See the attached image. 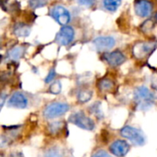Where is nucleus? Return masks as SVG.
<instances>
[{
	"label": "nucleus",
	"mask_w": 157,
	"mask_h": 157,
	"mask_svg": "<svg viewBox=\"0 0 157 157\" xmlns=\"http://www.w3.org/2000/svg\"><path fill=\"white\" fill-rule=\"evenodd\" d=\"M155 87H156V89H157V81H156V84H155Z\"/></svg>",
	"instance_id": "25"
},
{
	"label": "nucleus",
	"mask_w": 157,
	"mask_h": 157,
	"mask_svg": "<svg viewBox=\"0 0 157 157\" xmlns=\"http://www.w3.org/2000/svg\"><path fill=\"white\" fill-rule=\"evenodd\" d=\"M6 98H7V96H6V95H5V94H2V95H1V108L4 106V103H5Z\"/></svg>",
	"instance_id": "23"
},
{
	"label": "nucleus",
	"mask_w": 157,
	"mask_h": 157,
	"mask_svg": "<svg viewBox=\"0 0 157 157\" xmlns=\"http://www.w3.org/2000/svg\"><path fill=\"white\" fill-rule=\"evenodd\" d=\"M153 3L149 0H137L134 6L135 13L142 17H149L153 11Z\"/></svg>",
	"instance_id": "9"
},
{
	"label": "nucleus",
	"mask_w": 157,
	"mask_h": 157,
	"mask_svg": "<svg viewBox=\"0 0 157 157\" xmlns=\"http://www.w3.org/2000/svg\"><path fill=\"white\" fill-rule=\"evenodd\" d=\"M110 153L116 157H124L130 151V144L123 140H117L109 146Z\"/></svg>",
	"instance_id": "7"
},
{
	"label": "nucleus",
	"mask_w": 157,
	"mask_h": 157,
	"mask_svg": "<svg viewBox=\"0 0 157 157\" xmlns=\"http://www.w3.org/2000/svg\"><path fill=\"white\" fill-rule=\"evenodd\" d=\"M14 29H14L15 34L17 35L18 37H27L30 33L29 27L27 26V25H25V24H22V23L17 24Z\"/></svg>",
	"instance_id": "13"
},
{
	"label": "nucleus",
	"mask_w": 157,
	"mask_h": 157,
	"mask_svg": "<svg viewBox=\"0 0 157 157\" xmlns=\"http://www.w3.org/2000/svg\"><path fill=\"white\" fill-rule=\"evenodd\" d=\"M121 134L122 137L132 143V144L137 146H143L146 142L144 133L141 130L132 126L123 127L121 131Z\"/></svg>",
	"instance_id": "2"
},
{
	"label": "nucleus",
	"mask_w": 157,
	"mask_h": 157,
	"mask_svg": "<svg viewBox=\"0 0 157 157\" xmlns=\"http://www.w3.org/2000/svg\"><path fill=\"white\" fill-rule=\"evenodd\" d=\"M70 109V106L64 102H52L46 106L43 110V116L48 119H55L63 116Z\"/></svg>",
	"instance_id": "3"
},
{
	"label": "nucleus",
	"mask_w": 157,
	"mask_h": 157,
	"mask_svg": "<svg viewBox=\"0 0 157 157\" xmlns=\"http://www.w3.org/2000/svg\"><path fill=\"white\" fill-rule=\"evenodd\" d=\"M23 52H24V49L22 47H15L8 52V56L10 59L16 61L18 60L23 55Z\"/></svg>",
	"instance_id": "18"
},
{
	"label": "nucleus",
	"mask_w": 157,
	"mask_h": 157,
	"mask_svg": "<svg viewBox=\"0 0 157 157\" xmlns=\"http://www.w3.org/2000/svg\"><path fill=\"white\" fill-rule=\"evenodd\" d=\"M154 49V44L151 42H141L137 43L133 48V54L137 58H144Z\"/></svg>",
	"instance_id": "12"
},
{
	"label": "nucleus",
	"mask_w": 157,
	"mask_h": 157,
	"mask_svg": "<svg viewBox=\"0 0 157 157\" xmlns=\"http://www.w3.org/2000/svg\"><path fill=\"white\" fill-rule=\"evenodd\" d=\"M8 157H22V155L20 153H12Z\"/></svg>",
	"instance_id": "24"
},
{
	"label": "nucleus",
	"mask_w": 157,
	"mask_h": 157,
	"mask_svg": "<svg viewBox=\"0 0 157 157\" xmlns=\"http://www.w3.org/2000/svg\"><path fill=\"white\" fill-rule=\"evenodd\" d=\"M69 121L80 129L86 131H93L95 129V122L88 118L83 111H77L73 113L69 117Z\"/></svg>",
	"instance_id": "4"
},
{
	"label": "nucleus",
	"mask_w": 157,
	"mask_h": 157,
	"mask_svg": "<svg viewBox=\"0 0 157 157\" xmlns=\"http://www.w3.org/2000/svg\"><path fill=\"white\" fill-rule=\"evenodd\" d=\"M114 83L109 78H103L98 82V88L102 92H109L113 89Z\"/></svg>",
	"instance_id": "14"
},
{
	"label": "nucleus",
	"mask_w": 157,
	"mask_h": 157,
	"mask_svg": "<svg viewBox=\"0 0 157 157\" xmlns=\"http://www.w3.org/2000/svg\"><path fill=\"white\" fill-rule=\"evenodd\" d=\"M54 76H55V71L54 69H52L49 73V75H47V77L45 78V83H51L53 79H54Z\"/></svg>",
	"instance_id": "22"
},
{
	"label": "nucleus",
	"mask_w": 157,
	"mask_h": 157,
	"mask_svg": "<svg viewBox=\"0 0 157 157\" xmlns=\"http://www.w3.org/2000/svg\"><path fill=\"white\" fill-rule=\"evenodd\" d=\"M94 45L99 51H109L115 45V39L111 36H101L94 40Z\"/></svg>",
	"instance_id": "11"
},
{
	"label": "nucleus",
	"mask_w": 157,
	"mask_h": 157,
	"mask_svg": "<svg viewBox=\"0 0 157 157\" xmlns=\"http://www.w3.org/2000/svg\"><path fill=\"white\" fill-rule=\"evenodd\" d=\"M121 4V0H103V5L109 11H116Z\"/></svg>",
	"instance_id": "16"
},
{
	"label": "nucleus",
	"mask_w": 157,
	"mask_h": 157,
	"mask_svg": "<svg viewBox=\"0 0 157 157\" xmlns=\"http://www.w3.org/2000/svg\"><path fill=\"white\" fill-rule=\"evenodd\" d=\"M63 128V121H53V122L50 123L48 126V130L51 134H57L58 132H60L62 131Z\"/></svg>",
	"instance_id": "17"
},
{
	"label": "nucleus",
	"mask_w": 157,
	"mask_h": 157,
	"mask_svg": "<svg viewBox=\"0 0 157 157\" xmlns=\"http://www.w3.org/2000/svg\"><path fill=\"white\" fill-rule=\"evenodd\" d=\"M51 15L57 21V23L62 26H66L71 20V15L69 11L61 5L53 6L51 11Z\"/></svg>",
	"instance_id": "5"
},
{
	"label": "nucleus",
	"mask_w": 157,
	"mask_h": 157,
	"mask_svg": "<svg viewBox=\"0 0 157 157\" xmlns=\"http://www.w3.org/2000/svg\"><path fill=\"white\" fill-rule=\"evenodd\" d=\"M64 156V153L63 151L57 147V146H52L51 148H49L48 150H46L44 157H63Z\"/></svg>",
	"instance_id": "15"
},
{
	"label": "nucleus",
	"mask_w": 157,
	"mask_h": 157,
	"mask_svg": "<svg viewBox=\"0 0 157 157\" xmlns=\"http://www.w3.org/2000/svg\"><path fill=\"white\" fill-rule=\"evenodd\" d=\"M103 58L111 66H119V65L122 64L126 60L124 54L120 51L106 52V53H104Z\"/></svg>",
	"instance_id": "10"
},
{
	"label": "nucleus",
	"mask_w": 157,
	"mask_h": 157,
	"mask_svg": "<svg viewBox=\"0 0 157 157\" xmlns=\"http://www.w3.org/2000/svg\"><path fill=\"white\" fill-rule=\"evenodd\" d=\"M91 157H113L111 155H109L108 152L104 151V150H99L98 152H96Z\"/></svg>",
	"instance_id": "21"
},
{
	"label": "nucleus",
	"mask_w": 157,
	"mask_h": 157,
	"mask_svg": "<svg viewBox=\"0 0 157 157\" xmlns=\"http://www.w3.org/2000/svg\"><path fill=\"white\" fill-rule=\"evenodd\" d=\"M134 101L139 110L146 111L155 104V95L144 86H138L134 91Z\"/></svg>",
	"instance_id": "1"
},
{
	"label": "nucleus",
	"mask_w": 157,
	"mask_h": 157,
	"mask_svg": "<svg viewBox=\"0 0 157 157\" xmlns=\"http://www.w3.org/2000/svg\"><path fill=\"white\" fill-rule=\"evenodd\" d=\"M28 98L21 92H15L11 95L7 101V106L15 109H26L28 107Z\"/></svg>",
	"instance_id": "8"
},
{
	"label": "nucleus",
	"mask_w": 157,
	"mask_h": 157,
	"mask_svg": "<svg viewBox=\"0 0 157 157\" xmlns=\"http://www.w3.org/2000/svg\"><path fill=\"white\" fill-rule=\"evenodd\" d=\"M61 89H62V85H61V82L60 81H56L54 82L53 84H52L51 86V88H50V91L52 93V94H59L61 92Z\"/></svg>",
	"instance_id": "20"
},
{
	"label": "nucleus",
	"mask_w": 157,
	"mask_h": 157,
	"mask_svg": "<svg viewBox=\"0 0 157 157\" xmlns=\"http://www.w3.org/2000/svg\"><path fill=\"white\" fill-rule=\"evenodd\" d=\"M92 97V92L89 90H80L77 94V99L81 103L87 102Z\"/></svg>",
	"instance_id": "19"
},
{
	"label": "nucleus",
	"mask_w": 157,
	"mask_h": 157,
	"mask_svg": "<svg viewBox=\"0 0 157 157\" xmlns=\"http://www.w3.org/2000/svg\"><path fill=\"white\" fill-rule=\"evenodd\" d=\"M155 18L157 19V13H156V15H155Z\"/></svg>",
	"instance_id": "26"
},
{
	"label": "nucleus",
	"mask_w": 157,
	"mask_h": 157,
	"mask_svg": "<svg viewBox=\"0 0 157 157\" xmlns=\"http://www.w3.org/2000/svg\"><path fill=\"white\" fill-rule=\"evenodd\" d=\"M75 37L74 29L70 26H63L56 36V41L60 45H68L72 42Z\"/></svg>",
	"instance_id": "6"
}]
</instances>
